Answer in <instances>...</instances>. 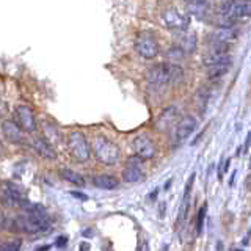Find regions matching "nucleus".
Instances as JSON below:
<instances>
[{
	"mask_svg": "<svg viewBox=\"0 0 251 251\" xmlns=\"http://www.w3.org/2000/svg\"><path fill=\"white\" fill-rule=\"evenodd\" d=\"M141 162L143 160L138 159V157H130L127 160V165H126V168L123 170V179L126 182L135 184L145 179V171L141 168Z\"/></svg>",
	"mask_w": 251,
	"mask_h": 251,
	"instance_id": "12",
	"label": "nucleus"
},
{
	"mask_svg": "<svg viewBox=\"0 0 251 251\" xmlns=\"http://www.w3.org/2000/svg\"><path fill=\"white\" fill-rule=\"evenodd\" d=\"M209 96H210V93H209L207 88L200 90L198 96H196V104H198V110H200V113H202V115H204V112H206V107H207V102H209Z\"/></svg>",
	"mask_w": 251,
	"mask_h": 251,
	"instance_id": "22",
	"label": "nucleus"
},
{
	"mask_svg": "<svg viewBox=\"0 0 251 251\" xmlns=\"http://www.w3.org/2000/svg\"><path fill=\"white\" fill-rule=\"evenodd\" d=\"M2 133L6 141L11 145H21L24 141V132L13 120H5L2 123Z\"/></svg>",
	"mask_w": 251,
	"mask_h": 251,
	"instance_id": "17",
	"label": "nucleus"
},
{
	"mask_svg": "<svg viewBox=\"0 0 251 251\" xmlns=\"http://www.w3.org/2000/svg\"><path fill=\"white\" fill-rule=\"evenodd\" d=\"M91 152L96 155V159L112 167V165L118 163L121 159V149L118 146L115 141L108 140L104 135H98L96 138L93 140L91 143Z\"/></svg>",
	"mask_w": 251,
	"mask_h": 251,
	"instance_id": "3",
	"label": "nucleus"
},
{
	"mask_svg": "<svg viewBox=\"0 0 251 251\" xmlns=\"http://www.w3.org/2000/svg\"><path fill=\"white\" fill-rule=\"evenodd\" d=\"M66 242H68V239H66V237H58V239H57V247L63 248V247L66 245Z\"/></svg>",
	"mask_w": 251,
	"mask_h": 251,
	"instance_id": "26",
	"label": "nucleus"
},
{
	"mask_svg": "<svg viewBox=\"0 0 251 251\" xmlns=\"http://www.w3.org/2000/svg\"><path fill=\"white\" fill-rule=\"evenodd\" d=\"M160 21L168 30L180 33V31H185V30H188V27H190L192 16L177 10V8L171 6V8H165V10L162 11Z\"/></svg>",
	"mask_w": 251,
	"mask_h": 251,
	"instance_id": "5",
	"label": "nucleus"
},
{
	"mask_svg": "<svg viewBox=\"0 0 251 251\" xmlns=\"http://www.w3.org/2000/svg\"><path fill=\"white\" fill-rule=\"evenodd\" d=\"M231 65H232V58H226V60H222L218 63H214V65L207 66V75L210 80H218L220 77H223L225 74H227V71L231 69Z\"/></svg>",
	"mask_w": 251,
	"mask_h": 251,
	"instance_id": "18",
	"label": "nucleus"
},
{
	"mask_svg": "<svg viewBox=\"0 0 251 251\" xmlns=\"http://www.w3.org/2000/svg\"><path fill=\"white\" fill-rule=\"evenodd\" d=\"M135 52L145 60H152L159 55V41L151 31H141L135 39Z\"/></svg>",
	"mask_w": 251,
	"mask_h": 251,
	"instance_id": "7",
	"label": "nucleus"
},
{
	"mask_svg": "<svg viewBox=\"0 0 251 251\" xmlns=\"http://www.w3.org/2000/svg\"><path fill=\"white\" fill-rule=\"evenodd\" d=\"M132 149L135 157L141 160H149L155 155V145L148 135H138L132 141Z\"/></svg>",
	"mask_w": 251,
	"mask_h": 251,
	"instance_id": "10",
	"label": "nucleus"
},
{
	"mask_svg": "<svg viewBox=\"0 0 251 251\" xmlns=\"http://www.w3.org/2000/svg\"><path fill=\"white\" fill-rule=\"evenodd\" d=\"M162 251H168V245H163V250Z\"/></svg>",
	"mask_w": 251,
	"mask_h": 251,
	"instance_id": "36",
	"label": "nucleus"
},
{
	"mask_svg": "<svg viewBox=\"0 0 251 251\" xmlns=\"http://www.w3.org/2000/svg\"><path fill=\"white\" fill-rule=\"evenodd\" d=\"M195 177L196 175L192 173V176L188 177L187 184H185V188H184V196H182V202H180V207H179V214H177V218H176V226L180 227L185 220L188 217V210H190V206H192V187H193V182H195Z\"/></svg>",
	"mask_w": 251,
	"mask_h": 251,
	"instance_id": "11",
	"label": "nucleus"
},
{
	"mask_svg": "<svg viewBox=\"0 0 251 251\" xmlns=\"http://www.w3.org/2000/svg\"><path fill=\"white\" fill-rule=\"evenodd\" d=\"M237 251H239V250H237Z\"/></svg>",
	"mask_w": 251,
	"mask_h": 251,
	"instance_id": "37",
	"label": "nucleus"
},
{
	"mask_svg": "<svg viewBox=\"0 0 251 251\" xmlns=\"http://www.w3.org/2000/svg\"><path fill=\"white\" fill-rule=\"evenodd\" d=\"M187 14H193L198 19H207V16H210L209 3H190Z\"/></svg>",
	"mask_w": 251,
	"mask_h": 251,
	"instance_id": "21",
	"label": "nucleus"
},
{
	"mask_svg": "<svg viewBox=\"0 0 251 251\" xmlns=\"http://www.w3.org/2000/svg\"><path fill=\"white\" fill-rule=\"evenodd\" d=\"M31 146L36 151V154L39 157H43L46 160H57V151H55L53 145L50 143L49 140L44 138V137H35L33 141H31Z\"/></svg>",
	"mask_w": 251,
	"mask_h": 251,
	"instance_id": "14",
	"label": "nucleus"
},
{
	"mask_svg": "<svg viewBox=\"0 0 251 251\" xmlns=\"http://www.w3.org/2000/svg\"><path fill=\"white\" fill-rule=\"evenodd\" d=\"M85 248H86V245H85V243H82V245H80V251H85Z\"/></svg>",
	"mask_w": 251,
	"mask_h": 251,
	"instance_id": "35",
	"label": "nucleus"
},
{
	"mask_svg": "<svg viewBox=\"0 0 251 251\" xmlns=\"http://www.w3.org/2000/svg\"><path fill=\"white\" fill-rule=\"evenodd\" d=\"M5 220H6V218H5V215L2 214V212H0V227H3V226L6 225Z\"/></svg>",
	"mask_w": 251,
	"mask_h": 251,
	"instance_id": "29",
	"label": "nucleus"
},
{
	"mask_svg": "<svg viewBox=\"0 0 251 251\" xmlns=\"http://www.w3.org/2000/svg\"><path fill=\"white\" fill-rule=\"evenodd\" d=\"M22 247V240L21 239H13L10 242H5L2 247H0V251H21Z\"/></svg>",
	"mask_w": 251,
	"mask_h": 251,
	"instance_id": "25",
	"label": "nucleus"
},
{
	"mask_svg": "<svg viewBox=\"0 0 251 251\" xmlns=\"http://www.w3.org/2000/svg\"><path fill=\"white\" fill-rule=\"evenodd\" d=\"M146 80L155 86L176 85L184 80V69L175 63H159L146 71Z\"/></svg>",
	"mask_w": 251,
	"mask_h": 251,
	"instance_id": "2",
	"label": "nucleus"
},
{
	"mask_svg": "<svg viewBox=\"0 0 251 251\" xmlns=\"http://www.w3.org/2000/svg\"><path fill=\"white\" fill-rule=\"evenodd\" d=\"M138 251H149V248H148V242L145 240L143 243H141V247L138 248Z\"/></svg>",
	"mask_w": 251,
	"mask_h": 251,
	"instance_id": "28",
	"label": "nucleus"
},
{
	"mask_svg": "<svg viewBox=\"0 0 251 251\" xmlns=\"http://www.w3.org/2000/svg\"><path fill=\"white\" fill-rule=\"evenodd\" d=\"M196 127H198V120L195 116L187 115L184 118H180L179 123L175 124V129H173V135H171L173 145L177 146L182 141H185L196 130Z\"/></svg>",
	"mask_w": 251,
	"mask_h": 251,
	"instance_id": "8",
	"label": "nucleus"
},
{
	"mask_svg": "<svg viewBox=\"0 0 251 251\" xmlns=\"http://www.w3.org/2000/svg\"><path fill=\"white\" fill-rule=\"evenodd\" d=\"M218 251H223V243L218 242Z\"/></svg>",
	"mask_w": 251,
	"mask_h": 251,
	"instance_id": "34",
	"label": "nucleus"
},
{
	"mask_svg": "<svg viewBox=\"0 0 251 251\" xmlns=\"http://www.w3.org/2000/svg\"><path fill=\"white\" fill-rule=\"evenodd\" d=\"M229 163H231V160L227 159V160H226V163H225V173H227V170H229Z\"/></svg>",
	"mask_w": 251,
	"mask_h": 251,
	"instance_id": "32",
	"label": "nucleus"
},
{
	"mask_svg": "<svg viewBox=\"0 0 251 251\" xmlns=\"http://www.w3.org/2000/svg\"><path fill=\"white\" fill-rule=\"evenodd\" d=\"M188 3H209V0H185Z\"/></svg>",
	"mask_w": 251,
	"mask_h": 251,
	"instance_id": "27",
	"label": "nucleus"
},
{
	"mask_svg": "<svg viewBox=\"0 0 251 251\" xmlns=\"http://www.w3.org/2000/svg\"><path fill=\"white\" fill-rule=\"evenodd\" d=\"M66 145H68V151H69L71 157L74 159V162L85 163L90 160L91 146H90V141L86 140L85 133H82L80 130L69 132Z\"/></svg>",
	"mask_w": 251,
	"mask_h": 251,
	"instance_id": "4",
	"label": "nucleus"
},
{
	"mask_svg": "<svg viewBox=\"0 0 251 251\" xmlns=\"http://www.w3.org/2000/svg\"><path fill=\"white\" fill-rule=\"evenodd\" d=\"M177 116H179V110L177 107H168V108H165L163 112L159 115V118H157V121H155V129L157 130H160V132H165V130H168L170 127H173V126L176 124L177 121Z\"/></svg>",
	"mask_w": 251,
	"mask_h": 251,
	"instance_id": "16",
	"label": "nucleus"
},
{
	"mask_svg": "<svg viewBox=\"0 0 251 251\" xmlns=\"http://www.w3.org/2000/svg\"><path fill=\"white\" fill-rule=\"evenodd\" d=\"M60 176L61 179L68 180L69 184H74L77 187H85V177L80 175V173H77L71 168H61L60 170Z\"/></svg>",
	"mask_w": 251,
	"mask_h": 251,
	"instance_id": "20",
	"label": "nucleus"
},
{
	"mask_svg": "<svg viewBox=\"0 0 251 251\" xmlns=\"http://www.w3.org/2000/svg\"><path fill=\"white\" fill-rule=\"evenodd\" d=\"M175 46L179 47L185 55H192L198 49V36H196L195 31H180V33L175 38Z\"/></svg>",
	"mask_w": 251,
	"mask_h": 251,
	"instance_id": "13",
	"label": "nucleus"
},
{
	"mask_svg": "<svg viewBox=\"0 0 251 251\" xmlns=\"http://www.w3.org/2000/svg\"><path fill=\"white\" fill-rule=\"evenodd\" d=\"M0 200L3 204L10 207H18L22 209L28 202L27 192L24 190V187H21L16 182H3L0 187Z\"/></svg>",
	"mask_w": 251,
	"mask_h": 251,
	"instance_id": "6",
	"label": "nucleus"
},
{
	"mask_svg": "<svg viewBox=\"0 0 251 251\" xmlns=\"http://www.w3.org/2000/svg\"><path fill=\"white\" fill-rule=\"evenodd\" d=\"M71 195H74L75 198H80V200H86L85 198V195H82V193H77V192H71Z\"/></svg>",
	"mask_w": 251,
	"mask_h": 251,
	"instance_id": "30",
	"label": "nucleus"
},
{
	"mask_svg": "<svg viewBox=\"0 0 251 251\" xmlns=\"http://www.w3.org/2000/svg\"><path fill=\"white\" fill-rule=\"evenodd\" d=\"M16 229L27 234H39L50 227V217L43 206H38L33 202H27L22 207V212L14 220Z\"/></svg>",
	"mask_w": 251,
	"mask_h": 251,
	"instance_id": "1",
	"label": "nucleus"
},
{
	"mask_svg": "<svg viewBox=\"0 0 251 251\" xmlns=\"http://www.w3.org/2000/svg\"><path fill=\"white\" fill-rule=\"evenodd\" d=\"M167 58L171 61V63H175V65H179V61H182L184 58H185V53L179 49V47H176V46H173V47H170L168 49V52H167Z\"/></svg>",
	"mask_w": 251,
	"mask_h": 251,
	"instance_id": "23",
	"label": "nucleus"
},
{
	"mask_svg": "<svg viewBox=\"0 0 251 251\" xmlns=\"http://www.w3.org/2000/svg\"><path fill=\"white\" fill-rule=\"evenodd\" d=\"M91 182L94 187L102 188V190H113L118 187V179L110 175H96L93 176Z\"/></svg>",
	"mask_w": 251,
	"mask_h": 251,
	"instance_id": "19",
	"label": "nucleus"
},
{
	"mask_svg": "<svg viewBox=\"0 0 251 251\" xmlns=\"http://www.w3.org/2000/svg\"><path fill=\"white\" fill-rule=\"evenodd\" d=\"M248 148H250V135L247 137V141H245V151H248Z\"/></svg>",
	"mask_w": 251,
	"mask_h": 251,
	"instance_id": "33",
	"label": "nucleus"
},
{
	"mask_svg": "<svg viewBox=\"0 0 251 251\" xmlns=\"http://www.w3.org/2000/svg\"><path fill=\"white\" fill-rule=\"evenodd\" d=\"M14 123L22 129V132H27V133L35 132L38 126L33 110L25 104H21L14 108Z\"/></svg>",
	"mask_w": 251,
	"mask_h": 251,
	"instance_id": "9",
	"label": "nucleus"
},
{
	"mask_svg": "<svg viewBox=\"0 0 251 251\" xmlns=\"http://www.w3.org/2000/svg\"><path fill=\"white\" fill-rule=\"evenodd\" d=\"M237 38H239V30L235 27H217V30H214L209 35V41L222 43V44L229 46Z\"/></svg>",
	"mask_w": 251,
	"mask_h": 251,
	"instance_id": "15",
	"label": "nucleus"
},
{
	"mask_svg": "<svg viewBox=\"0 0 251 251\" xmlns=\"http://www.w3.org/2000/svg\"><path fill=\"white\" fill-rule=\"evenodd\" d=\"M157 193H159V190H157V188H155V190H154V193H151V195H149V200H155L157 198Z\"/></svg>",
	"mask_w": 251,
	"mask_h": 251,
	"instance_id": "31",
	"label": "nucleus"
},
{
	"mask_svg": "<svg viewBox=\"0 0 251 251\" xmlns=\"http://www.w3.org/2000/svg\"><path fill=\"white\" fill-rule=\"evenodd\" d=\"M206 212H207V202L202 204V207L198 210V215H196V234H202V227H204V220H206Z\"/></svg>",
	"mask_w": 251,
	"mask_h": 251,
	"instance_id": "24",
	"label": "nucleus"
}]
</instances>
